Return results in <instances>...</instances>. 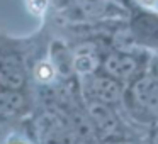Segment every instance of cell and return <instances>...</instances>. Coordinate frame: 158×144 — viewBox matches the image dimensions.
I'll list each match as a JSON object with an SVG mask.
<instances>
[{"label": "cell", "mask_w": 158, "mask_h": 144, "mask_svg": "<svg viewBox=\"0 0 158 144\" xmlns=\"http://www.w3.org/2000/svg\"><path fill=\"white\" fill-rule=\"evenodd\" d=\"M151 144H158V126L153 130V137H151Z\"/></svg>", "instance_id": "9"}, {"label": "cell", "mask_w": 158, "mask_h": 144, "mask_svg": "<svg viewBox=\"0 0 158 144\" xmlns=\"http://www.w3.org/2000/svg\"><path fill=\"white\" fill-rule=\"evenodd\" d=\"M2 130H4V129H2V126H0V137H2Z\"/></svg>", "instance_id": "12"}, {"label": "cell", "mask_w": 158, "mask_h": 144, "mask_svg": "<svg viewBox=\"0 0 158 144\" xmlns=\"http://www.w3.org/2000/svg\"><path fill=\"white\" fill-rule=\"evenodd\" d=\"M89 115L94 120L97 127L102 130L104 134L110 136V134H117L119 130V120L114 115V112L106 105L104 102H92L89 103Z\"/></svg>", "instance_id": "2"}, {"label": "cell", "mask_w": 158, "mask_h": 144, "mask_svg": "<svg viewBox=\"0 0 158 144\" xmlns=\"http://www.w3.org/2000/svg\"><path fill=\"white\" fill-rule=\"evenodd\" d=\"M109 144H131V142H127V141H112Z\"/></svg>", "instance_id": "10"}, {"label": "cell", "mask_w": 158, "mask_h": 144, "mask_svg": "<svg viewBox=\"0 0 158 144\" xmlns=\"http://www.w3.org/2000/svg\"><path fill=\"white\" fill-rule=\"evenodd\" d=\"M133 98L138 105L151 112H158V82L150 76L138 80L133 85Z\"/></svg>", "instance_id": "1"}, {"label": "cell", "mask_w": 158, "mask_h": 144, "mask_svg": "<svg viewBox=\"0 0 158 144\" xmlns=\"http://www.w3.org/2000/svg\"><path fill=\"white\" fill-rule=\"evenodd\" d=\"M34 75L39 82H49L53 78V75H55V70H53V66L49 63H39Z\"/></svg>", "instance_id": "7"}, {"label": "cell", "mask_w": 158, "mask_h": 144, "mask_svg": "<svg viewBox=\"0 0 158 144\" xmlns=\"http://www.w3.org/2000/svg\"><path fill=\"white\" fill-rule=\"evenodd\" d=\"M156 73H158V71H156Z\"/></svg>", "instance_id": "13"}, {"label": "cell", "mask_w": 158, "mask_h": 144, "mask_svg": "<svg viewBox=\"0 0 158 144\" xmlns=\"http://www.w3.org/2000/svg\"><path fill=\"white\" fill-rule=\"evenodd\" d=\"M92 93L104 103H114L121 98L123 90H121L119 83L112 78H106V76H97L92 80Z\"/></svg>", "instance_id": "4"}, {"label": "cell", "mask_w": 158, "mask_h": 144, "mask_svg": "<svg viewBox=\"0 0 158 144\" xmlns=\"http://www.w3.org/2000/svg\"><path fill=\"white\" fill-rule=\"evenodd\" d=\"M72 66L80 75H89L97 68V58L90 53H78V54L73 56Z\"/></svg>", "instance_id": "6"}, {"label": "cell", "mask_w": 158, "mask_h": 144, "mask_svg": "<svg viewBox=\"0 0 158 144\" xmlns=\"http://www.w3.org/2000/svg\"><path fill=\"white\" fill-rule=\"evenodd\" d=\"M136 59H133L127 54H110L104 63V68L112 78L126 80L136 71Z\"/></svg>", "instance_id": "3"}, {"label": "cell", "mask_w": 158, "mask_h": 144, "mask_svg": "<svg viewBox=\"0 0 158 144\" xmlns=\"http://www.w3.org/2000/svg\"><path fill=\"white\" fill-rule=\"evenodd\" d=\"M143 2H146V4H153L155 0H143Z\"/></svg>", "instance_id": "11"}, {"label": "cell", "mask_w": 158, "mask_h": 144, "mask_svg": "<svg viewBox=\"0 0 158 144\" xmlns=\"http://www.w3.org/2000/svg\"><path fill=\"white\" fill-rule=\"evenodd\" d=\"M46 5H48V0H27V7L32 14L41 15L46 10Z\"/></svg>", "instance_id": "8"}, {"label": "cell", "mask_w": 158, "mask_h": 144, "mask_svg": "<svg viewBox=\"0 0 158 144\" xmlns=\"http://www.w3.org/2000/svg\"><path fill=\"white\" fill-rule=\"evenodd\" d=\"M24 105V98L17 92H4L0 93V115L17 112Z\"/></svg>", "instance_id": "5"}]
</instances>
